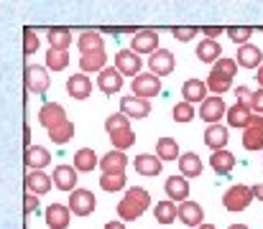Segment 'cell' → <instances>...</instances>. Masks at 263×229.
Instances as JSON below:
<instances>
[{
	"instance_id": "7bdbcfd3",
	"label": "cell",
	"mask_w": 263,
	"mask_h": 229,
	"mask_svg": "<svg viewBox=\"0 0 263 229\" xmlns=\"http://www.w3.org/2000/svg\"><path fill=\"white\" fill-rule=\"evenodd\" d=\"M36 49H39V36H36L31 28H26V36H23V54L31 56Z\"/></svg>"
},
{
	"instance_id": "e575fe53",
	"label": "cell",
	"mask_w": 263,
	"mask_h": 229,
	"mask_svg": "<svg viewBox=\"0 0 263 229\" xmlns=\"http://www.w3.org/2000/svg\"><path fill=\"white\" fill-rule=\"evenodd\" d=\"M49 44H51V49L67 51L69 44H72V31L69 28H51L49 31Z\"/></svg>"
},
{
	"instance_id": "5b68a950",
	"label": "cell",
	"mask_w": 263,
	"mask_h": 229,
	"mask_svg": "<svg viewBox=\"0 0 263 229\" xmlns=\"http://www.w3.org/2000/svg\"><path fill=\"white\" fill-rule=\"evenodd\" d=\"M97 206V199L95 194L87 189H72L69 191V212L74 217H89Z\"/></svg>"
},
{
	"instance_id": "60d3db41",
	"label": "cell",
	"mask_w": 263,
	"mask_h": 229,
	"mask_svg": "<svg viewBox=\"0 0 263 229\" xmlns=\"http://www.w3.org/2000/svg\"><path fill=\"white\" fill-rule=\"evenodd\" d=\"M194 117V105L192 102H176V107H174V120L176 122H189Z\"/></svg>"
},
{
	"instance_id": "ffe728a7",
	"label": "cell",
	"mask_w": 263,
	"mask_h": 229,
	"mask_svg": "<svg viewBox=\"0 0 263 229\" xmlns=\"http://www.w3.org/2000/svg\"><path fill=\"white\" fill-rule=\"evenodd\" d=\"M204 143L210 151H220L228 145V128L220 122H210V128L204 130Z\"/></svg>"
},
{
	"instance_id": "e0dca14e",
	"label": "cell",
	"mask_w": 263,
	"mask_h": 229,
	"mask_svg": "<svg viewBox=\"0 0 263 229\" xmlns=\"http://www.w3.org/2000/svg\"><path fill=\"white\" fill-rule=\"evenodd\" d=\"M130 49L136 54H151L159 49V33L156 31H141L130 38Z\"/></svg>"
},
{
	"instance_id": "74e56055",
	"label": "cell",
	"mask_w": 263,
	"mask_h": 229,
	"mask_svg": "<svg viewBox=\"0 0 263 229\" xmlns=\"http://www.w3.org/2000/svg\"><path fill=\"white\" fill-rule=\"evenodd\" d=\"M77 46H80V54H87V51H97V49H105V41H102V36L100 33H82L80 36V41H77Z\"/></svg>"
},
{
	"instance_id": "b9f144b4",
	"label": "cell",
	"mask_w": 263,
	"mask_h": 229,
	"mask_svg": "<svg viewBox=\"0 0 263 229\" xmlns=\"http://www.w3.org/2000/svg\"><path fill=\"white\" fill-rule=\"evenodd\" d=\"M228 36H230V41H235V44H248V38L253 36V28H248V26L228 28Z\"/></svg>"
},
{
	"instance_id": "f35d334b",
	"label": "cell",
	"mask_w": 263,
	"mask_h": 229,
	"mask_svg": "<svg viewBox=\"0 0 263 229\" xmlns=\"http://www.w3.org/2000/svg\"><path fill=\"white\" fill-rule=\"evenodd\" d=\"M100 186H102V191H120L123 186H125V176L123 173H102V178H100Z\"/></svg>"
},
{
	"instance_id": "7c38bea8",
	"label": "cell",
	"mask_w": 263,
	"mask_h": 229,
	"mask_svg": "<svg viewBox=\"0 0 263 229\" xmlns=\"http://www.w3.org/2000/svg\"><path fill=\"white\" fill-rule=\"evenodd\" d=\"M49 74H46V69L44 67H36V64H31L28 69H26V89L28 92H33V94H44L46 89H49Z\"/></svg>"
},
{
	"instance_id": "4316f807",
	"label": "cell",
	"mask_w": 263,
	"mask_h": 229,
	"mask_svg": "<svg viewBox=\"0 0 263 229\" xmlns=\"http://www.w3.org/2000/svg\"><path fill=\"white\" fill-rule=\"evenodd\" d=\"M207 84L204 81H199V79H186L184 81V87H181V97L186 99V102H202L204 97H207Z\"/></svg>"
},
{
	"instance_id": "7a4b0ae2",
	"label": "cell",
	"mask_w": 263,
	"mask_h": 229,
	"mask_svg": "<svg viewBox=\"0 0 263 229\" xmlns=\"http://www.w3.org/2000/svg\"><path fill=\"white\" fill-rule=\"evenodd\" d=\"M148 206H151L148 191L141 189V186H133V189H128L125 196L120 199V204H118V217H120L123 222H136L138 217L146 214Z\"/></svg>"
},
{
	"instance_id": "d6a6232c",
	"label": "cell",
	"mask_w": 263,
	"mask_h": 229,
	"mask_svg": "<svg viewBox=\"0 0 263 229\" xmlns=\"http://www.w3.org/2000/svg\"><path fill=\"white\" fill-rule=\"evenodd\" d=\"M26 163H28L31 168H44V165L51 163V155H49L46 148H41V145H31V148L26 151Z\"/></svg>"
},
{
	"instance_id": "484cf974",
	"label": "cell",
	"mask_w": 263,
	"mask_h": 229,
	"mask_svg": "<svg viewBox=\"0 0 263 229\" xmlns=\"http://www.w3.org/2000/svg\"><path fill=\"white\" fill-rule=\"evenodd\" d=\"M164 191H166V196H169V199L184 201V199L189 196V181H186L184 176H172V178H166Z\"/></svg>"
},
{
	"instance_id": "8d00e7d4",
	"label": "cell",
	"mask_w": 263,
	"mask_h": 229,
	"mask_svg": "<svg viewBox=\"0 0 263 229\" xmlns=\"http://www.w3.org/2000/svg\"><path fill=\"white\" fill-rule=\"evenodd\" d=\"M207 89L210 92H215V94H225L230 87H233V79L225 74H217V72H210V76H207Z\"/></svg>"
},
{
	"instance_id": "3957f363",
	"label": "cell",
	"mask_w": 263,
	"mask_h": 229,
	"mask_svg": "<svg viewBox=\"0 0 263 229\" xmlns=\"http://www.w3.org/2000/svg\"><path fill=\"white\" fill-rule=\"evenodd\" d=\"M105 130H107V135H110V143H112L118 151H125V148H130V145L136 143V135H133V130H130V117L123 115V112L110 115V117L105 120Z\"/></svg>"
},
{
	"instance_id": "c3c4849f",
	"label": "cell",
	"mask_w": 263,
	"mask_h": 229,
	"mask_svg": "<svg viewBox=\"0 0 263 229\" xmlns=\"http://www.w3.org/2000/svg\"><path fill=\"white\" fill-rule=\"evenodd\" d=\"M238 102H243V105H248V99H251V89L248 87H238Z\"/></svg>"
},
{
	"instance_id": "f5cc1de1",
	"label": "cell",
	"mask_w": 263,
	"mask_h": 229,
	"mask_svg": "<svg viewBox=\"0 0 263 229\" xmlns=\"http://www.w3.org/2000/svg\"><path fill=\"white\" fill-rule=\"evenodd\" d=\"M256 79H258V84H261V87H263V64H261V67H258V76H256Z\"/></svg>"
},
{
	"instance_id": "603a6c76",
	"label": "cell",
	"mask_w": 263,
	"mask_h": 229,
	"mask_svg": "<svg viewBox=\"0 0 263 229\" xmlns=\"http://www.w3.org/2000/svg\"><path fill=\"white\" fill-rule=\"evenodd\" d=\"M133 165H136V173H141V176H159L164 160H161L159 155H148V153H143V155H138V158L133 160Z\"/></svg>"
},
{
	"instance_id": "2e32d148",
	"label": "cell",
	"mask_w": 263,
	"mask_h": 229,
	"mask_svg": "<svg viewBox=\"0 0 263 229\" xmlns=\"http://www.w3.org/2000/svg\"><path fill=\"white\" fill-rule=\"evenodd\" d=\"M176 217H179L184 224H189V227H197V224L204 222V212H202V206L194 204V201H186V199L176 206Z\"/></svg>"
},
{
	"instance_id": "d6986e66",
	"label": "cell",
	"mask_w": 263,
	"mask_h": 229,
	"mask_svg": "<svg viewBox=\"0 0 263 229\" xmlns=\"http://www.w3.org/2000/svg\"><path fill=\"white\" fill-rule=\"evenodd\" d=\"M97 165L102 168V173H123L125 171V165H128V158H125V153L123 151H110L107 155H102L100 160H97Z\"/></svg>"
},
{
	"instance_id": "52a82bcc",
	"label": "cell",
	"mask_w": 263,
	"mask_h": 229,
	"mask_svg": "<svg viewBox=\"0 0 263 229\" xmlns=\"http://www.w3.org/2000/svg\"><path fill=\"white\" fill-rule=\"evenodd\" d=\"M243 148L246 151H261L263 148V115L251 117V122L243 128Z\"/></svg>"
},
{
	"instance_id": "ab89813d",
	"label": "cell",
	"mask_w": 263,
	"mask_h": 229,
	"mask_svg": "<svg viewBox=\"0 0 263 229\" xmlns=\"http://www.w3.org/2000/svg\"><path fill=\"white\" fill-rule=\"evenodd\" d=\"M212 72H217V74H225V76H233L238 74V61L235 59H217L215 61V67H212Z\"/></svg>"
},
{
	"instance_id": "9a60e30c",
	"label": "cell",
	"mask_w": 263,
	"mask_h": 229,
	"mask_svg": "<svg viewBox=\"0 0 263 229\" xmlns=\"http://www.w3.org/2000/svg\"><path fill=\"white\" fill-rule=\"evenodd\" d=\"M235 61H238V67H243V69H258L263 64V51L258 46H253V44H240Z\"/></svg>"
},
{
	"instance_id": "5bb4252c",
	"label": "cell",
	"mask_w": 263,
	"mask_h": 229,
	"mask_svg": "<svg viewBox=\"0 0 263 229\" xmlns=\"http://www.w3.org/2000/svg\"><path fill=\"white\" fill-rule=\"evenodd\" d=\"M115 69L120 72L123 76H136L141 72V56L130 49H125V51H118V56H115Z\"/></svg>"
},
{
	"instance_id": "ac0fdd59",
	"label": "cell",
	"mask_w": 263,
	"mask_h": 229,
	"mask_svg": "<svg viewBox=\"0 0 263 229\" xmlns=\"http://www.w3.org/2000/svg\"><path fill=\"white\" fill-rule=\"evenodd\" d=\"M225 117H228V125H230V128H238V130H243V128L251 122L253 112H251V107H248V105H243V102H235L233 107H228V110H225Z\"/></svg>"
},
{
	"instance_id": "9c48e42d",
	"label": "cell",
	"mask_w": 263,
	"mask_h": 229,
	"mask_svg": "<svg viewBox=\"0 0 263 229\" xmlns=\"http://www.w3.org/2000/svg\"><path fill=\"white\" fill-rule=\"evenodd\" d=\"M97 89L102 92V94H115V92H120L123 89V74L115 69V67H102L100 69V76H97Z\"/></svg>"
},
{
	"instance_id": "d4e9b609",
	"label": "cell",
	"mask_w": 263,
	"mask_h": 229,
	"mask_svg": "<svg viewBox=\"0 0 263 229\" xmlns=\"http://www.w3.org/2000/svg\"><path fill=\"white\" fill-rule=\"evenodd\" d=\"M210 165H212V171H215L217 176H228V173L233 171V165H235V155H233V153H228L225 148L212 151Z\"/></svg>"
},
{
	"instance_id": "44dd1931",
	"label": "cell",
	"mask_w": 263,
	"mask_h": 229,
	"mask_svg": "<svg viewBox=\"0 0 263 229\" xmlns=\"http://www.w3.org/2000/svg\"><path fill=\"white\" fill-rule=\"evenodd\" d=\"M26 186H28L31 194L44 196V194H49V189H51V176H46L41 168H33V171L26 176Z\"/></svg>"
},
{
	"instance_id": "bcb514c9",
	"label": "cell",
	"mask_w": 263,
	"mask_h": 229,
	"mask_svg": "<svg viewBox=\"0 0 263 229\" xmlns=\"http://www.w3.org/2000/svg\"><path fill=\"white\" fill-rule=\"evenodd\" d=\"M36 206H39V199H36V194H26V214H31V212H36Z\"/></svg>"
},
{
	"instance_id": "7402d4cb",
	"label": "cell",
	"mask_w": 263,
	"mask_h": 229,
	"mask_svg": "<svg viewBox=\"0 0 263 229\" xmlns=\"http://www.w3.org/2000/svg\"><path fill=\"white\" fill-rule=\"evenodd\" d=\"M67 92H69V97H74V99H87L89 92H92L89 76H85V72L69 76V79H67Z\"/></svg>"
},
{
	"instance_id": "ba28073f",
	"label": "cell",
	"mask_w": 263,
	"mask_h": 229,
	"mask_svg": "<svg viewBox=\"0 0 263 229\" xmlns=\"http://www.w3.org/2000/svg\"><path fill=\"white\" fill-rule=\"evenodd\" d=\"M148 69H151L156 76L172 74V72H174V54L166 51V49L151 51V56H148Z\"/></svg>"
},
{
	"instance_id": "8fae6325",
	"label": "cell",
	"mask_w": 263,
	"mask_h": 229,
	"mask_svg": "<svg viewBox=\"0 0 263 229\" xmlns=\"http://www.w3.org/2000/svg\"><path fill=\"white\" fill-rule=\"evenodd\" d=\"M225 102H222V97L220 94H215V97H204L202 99V107H199V117L204 120V122H220V117H225Z\"/></svg>"
},
{
	"instance_id": "ee69618b",
	"label": "cell",
	"mask_w": 263,
	"mask_h": 229,
	"mask_svg": "<svg viewBox=\"0 0 263 229\" xmlns=\"http://www.w3.org/2000/svg\"><path fill=\"white\" fill-rule=\"evenodd\" d=\"M248 107H251V112H256V115H263V87H258L256 92H251Z\"/></svg>"
},
{
	"instance_id": "7dc6e473",
	"label": "cell",
	"mask_w": 263,
	"mask_h": 229,
	"mask_svg": "<svg viewBox=\"0 0 263 229\" xmlns=\"http://www.w3.org/2000/svg\"><path fill=\"white\" fill-rule=\"evenodd\" d=\"M199 31H202L207 38H215V36H220V33H222V28H220V26H217V28H215V26H204V28H199Z\"/></svg>"
},
{
	"instance_id": "6da1fadb",
	"label": "cell",
	"mask_w": 263,
	"mask_h": 229,
	"mask_svg": "<svg viewBox=\"0 0 263 229\" xmlns=\"http://www.w3.org/2000/svg\"><path fill=\"white\" fill-rule=\"evenodd\" d=\"M39 122L49 130V138L54 140V145H64L74 138V122L67 120L64 107L57 102H46L39 110Z\"/></svg>"
},
{
	"instance_id": "83f0119b",
	"label": "cell",
	"mask_w": 263,
	"mask_h": 229,
	"mask_svg": "<svg viewBox=\"0 0 263 229\" xmlns=\"http://www.w3.org/2000/svg\"><path fill=\"white\" fill-rule=\"evenodd\" d=\"M179 171L184 178H197L202 173V158L197 153H184L179 155Z\"/></svg>"
},
{
	"instance_id": "4dcf8cb0",
	"label": "cell",
	"mask_w": 263,
	"mask_h": 229,
	"mask_svg": "<svg viewBox=\"0 0 263 229\" xmlns=\"http://www.w3.org/2000/svg\"><path fill=\"white\" fill-rule=\"evenodd\" d=\"M154 217H156L159 224H172V222H176V201H172V199L159 201L156 209H154Z\"/></svg>"
},
{
	"instance_id": "816d5d0a",
	"label": "cell",
	"mask_w": 263,
	"mask_h": 229,
	"mask_svg": "<svg viewBox=\"0 0 263 229\" xmlns=\"http://www.w3.org/2000/svg\"><path fill=\"white\" fill-rule=\"evenodd\" d=\"M194 229H217V227H215V224H204V222H202V224H197Z\"/></svg>"
},
{
	"instance_id": "30bf717a",
	"label": "cell",
	"mask_w": 263,
	"mask_h": 229,
	"mask_svg": "<svg viewBox=\"0 0 263 229\" xmlns=\"http://www.w3.org/2000/svg\"><path fill=\"white\" fill-rule=\"evenodd\" d=\"M120 112L128 115L130 120H133V117H136V120H143V117H148L151 105H148V99L133 94V97H123V99H120Z\"/></svg>"
},
{
	"instance_id": "11a10c76",
	"label": "cell",
	"mask_w": 263,
	"mask_h": 229,
	"mask_svg": "<svg viewBox=\"0 0 263 229\" xmlns=\"http://www.w3.org/2000/svg\"><path fill=\"white\" fill-rule=\"evenodd\" d=\"M261 151H263V148H261Z\"/></svg>"
},
{
	"instance_id": "db71d44e",
	"label": "cell",
	"mask_w": 263,
	"mask_h": 229,
	"mask_svg": "<svg viewBox=\"0 0 263 229\" xmlns=\"http://www.w3.org/2000/svg\"><path fill=\"white\" fill-rule=\"evenodd\" d=\"M228 229H251V227H246V224H233V227H228Z\"/></svg>"
},
{
	"instance_id": "8992f818",
	"label": "cell",
	"mask_w": 263,
	"mask_h": 229,
	"mask_svg": "<svg viewBox=\"0 0 263 229\" xmlns=\"http://www.w3.org/2000/svg\"><path fill=\"white\" fill-rule=\"evenodd\" d=\"M130 89H133L136 97L148 99V97H156V94L161 92V81H159V76L154 74V72H148V74H141V72H138V74L133 76Z\"/></svg>"
},
{
	"instance_id": "277c9868",
	"label": "cell",
	"mask_w": 263,
	"mask_h": 229,
	"mask_svg": "<svg viewBox=\"0 0 263 229\" xmlns=\"http://www.w3.org/2000/svg\"><path fill=\"white\" fill-rule=\"evenodd\" d=\"M251 201H253V191H251V186H243V183L230 186L222 196V204L228 212H243L251 206Z\"/></svg>"
},
{
	"instance_id": "681fc988",
	"label": "cell",
	"mask_w": 263,
	"mask_h": 229,
	"mask_svg": "<svg viewBox=\"0 0 263 229\" xmlns=\"http://www.w3.org/2000/svg\"><path fill=\"white\" fill-rule=\"evenodd\" d=\"M251 191H253V199H258V201H263V183H256V186H253Z\"/></svg>"
},
{
	"instance_id": "f1b7e54d",
	"label": "cell",
	"mask_w": 263,
	"mask_h": 229,
	"mask_svg": "<svg viewBox=\"0 0 263 229\" xmlns=\"http://www.w3.org/2000/svg\"><path fill=\"white\" fill-rule=\"evenodd\" d=\"M105 64H107L105 49H97V51H87V54H82V59H80V67H82V72H100V69H102Z\"/></svg>"
},
{
	"instance_id": "4fadbf2b",
	"label": "cell",
	"mask_w": 263,
	"mask_h": 229,
	"mask_svg": "<svg viewBox=\"0 0 263 229\" xmlns=\"http://www.w3.org/2000/svg\"><path fill=\"white\" fill-rule=\"evenodd\" d=\"M77 168L74 165H57L54 168V176H51V183L59 189V191H72L77 189Z\"/></svg>"
},
{
	"instance_id": "f6af8a7d",
	"label": "cell",
	"mask_w": 263,
	"mask_h": 229,
	"mask_svg": "<svg viewBox=\"0 0 263 229\" xmlns=\"http://www.w3.org/2000/svg\"><path fill=\"white\" fill-rule=\"evenodd\" d=\"M197 33H199V28H181V26L174 28V38H179V41H189V38H194Z\"/></svg>"
},
{
	"instance_id": "cb8c5ba5",
	"label": "cell",
	"mask_w": 263,
	"mask_h": 229,
	"mask_svg": "<svg viewBox=\"0 0 263 229\" xmlns=\"http://www.w3.org/2000/svg\"><path fill=\"white\" fill-rule=\"evenodd\" d=\"M69 217H72L69 206L51 204V206L46 209V224H49L51 229H67L69 227Z\"/></svg>"
},
{
	"instance_id": "d590c367",
	"label": "cell",
	"mask_w": 263,
	"mask_h": 229,
	"mask_svg": "<svg viewBox=\"0 0 263 229\" xmlns=\"http://www.w3.org/2000/svg\"><path fill=\"white\" fill-rule=\"evenodd\" d=\"M46 67H49L51 72L67 69V67H69V54L62 51V49H49V54H46Z\"/></svg>"
},
{
	"instance_id": "f907efd6",
	"label": "cell",
	"mask_w": 263,
	"mask_h": 229,
	"mask_svg": "<svg viewBox=\"0 0 263 229\" xmlns=\"http://www.w3.org/2000/svg\"><path fill=\"white\" fill-rule=\"evenodd\" d=\"M105 229H125V224H123V222H107Z\"/></svg>"
},
{
	"instance_id": "836d02e7",
	"label": "cell",
	"mask_w": 263,
	"mask_h": 229,
	"mask_svg": "<svg viewBox=\"0 0 263 229\" xmlns=\"http://www.w3.org/2000/svg\"><path fill=\"white\" fill-rule=\"evenodd\" d=\"M156 155L161 160H176L179 158V145L174 138H159L156 140Z\"/></svg>"
},
{
	"instance_id": "1f68e13d",
	"label": "cell",
	"mask_w": 263,
	"mask_h": 229,
	"mask_svg": "<svg viewBox=\"0 0 263 229\" xmlns=\"http://www.w3.org/2000/svg\"><path fill=\"white\" fill-rule=\"evenodd\" d=\"M95 165H97L95 151L82 148V151L74 153V168H77V173H89V171H95Z\"/></svg>"
},
{
	"instance_id": "f546056e",
	"label": "cell",
	"mask_w": 263,
	"mask_h": 229,
	"mask_svg": "<svg viewBox=\"0 0 263 229\" xmlns=\"http://www.w3.org/2000/svg\"><path fill=\"white\" fill-rule=\"evenodd\" d=\"M220 54H222V49H220V44H217L215 38H204V41L197 46V56H199V61H204V64H215Z\"/></svg>"
}]
</instances>
